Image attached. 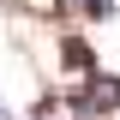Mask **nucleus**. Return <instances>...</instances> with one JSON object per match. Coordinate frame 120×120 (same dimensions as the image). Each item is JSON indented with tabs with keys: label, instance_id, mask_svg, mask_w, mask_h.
Wrapping results in <instances>:
<instances>
[{
	"label": "nucleus",
	"instance_id": "f257e3e1",
	"mask_svg": "<svg viewBox=\"0 0 120 120\" xmlns=\"http://www.w3.org/2000/svg\"><path fill=\"white\" fill-rule=\"evenodd\" d=\"M0 120H12V114H6V108H0Z\"/></svg>",
	"mask_w": 120,
	"mask_h": 120
}]
</instances>
